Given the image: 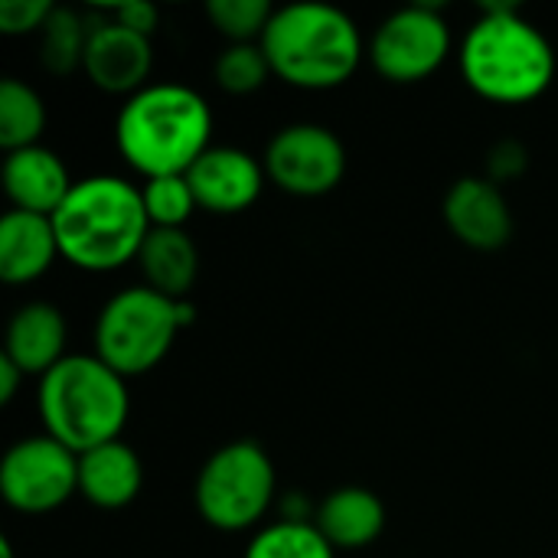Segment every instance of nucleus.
Here are the masks:
<instances>
[{
  "label": "nucleus",
  "mask_w": 558,
  "mask_h": 558,
  "mask_svg": "<svg viewBox=\"0 0 558 558\" xmlns=\"http://www.w3.org/2000/svg\"><path fill=\"white\" fill-rule=\"evenodd\" d=\"M111 20L121 23V26H128V29H134V33H141V36H154V29H157V23H160V13H157V7L134 0V3L114 7V10H111Z\"/></svg>",
  "instance_id": "obj_28"
},
{
  "label": "nucleus",
  "mask_w": 558,
  "mask_h": 558,
  "mask_svg": "<svg viewBox=\"0 0 558 558\" xmlns=\"http://www.w3.org/2000/svg\"><path fill=\"white\" fill-rule=\"evenodd\" d=\"M206 98L177 82H157L131 95L114 121L118 154L144 180L186 173L213 144Z\"/></svg>",
  "instance_id": "obj_2"
},
{
  "label": "nucleus",
  "mask_w": 558,
  "mask_h": 558,
  "mask_svg": "<svg viewBox=\"0 0 558 558\" xmlns=\"http://www.w3.org/2000/svg\"><path fill=\"white\" fill-rule=\"evenodd\" d=\"M445 222L451 235L474 252H497L513 235V213L504 190L487 177H461L445 196Z\"/></svg>",
  "instance_id": "obj_13"
},
{
  "label": "nucleus",
  "mask_w": 558,
  "mask_h": 558,
  "mask_svg": "<svg viewBox=\"0 0 558 558\" xmlns=\"http://www.w3.org/2000/svg\"><path fill=\"white\" fill-rule=\"evenodd\" d=\"M141 484V458L121 438L78 454V494L98 510H124L137 500Z\"/></svg>",
  "instance_id": "obj_16"
},
{
  "label": "nucleus",
  "mask_w": 558,
  "mask_h": 558,
  "mask_svg": "<svg viewBox=\"0 0 558 558\" xmlns=\"http://www.w3.org/2000/svg\"><path fill=\"white\" fill-rule=\"evenodd\" d=\"M141 199L150 219V229H183L190 222V216L199 209L193 186L186 180V173L180 177H154L144 180L141 186Z\"/></svg>",
  "instance_id": "obj_24"
},
{
  "label": "nucleus",
  "mask_w": 558,
  "mask_h": 558,
  "mask_svg": "<svg viewBox=\"0 0 558 558\" xmlns=\"http://www.w3.org/2000/svg\"><path fill=\"white\" fill-rule=\"evenodd\" d=\"M186 180L199 209L216 216H235L255 206L265 190V163L242 147H209L190 170Z\"/></svg>",
  "instance_id": "obj_12"
},
{
  "label": "nucleus",
  "mask_w": 558,
  "mask_h": 558,
  "mask_svg": "<svg viewBox=\"0 0 558 558\" xmlns=\"http://www.w3.org/2000/svg\"><path fill=\"white\" fill-rule=\"evenodd\" d=\"M451 56V26L438 7L415 3L386 16L369 39L373 69L396 85H415L435 75Z\"/></svg>",
  "instance_id": "obj_9"
},
{
  "label": "nucleus",
  "mask_w": 558,
  "mask_h": 558,
  "mask_svg": "<svg viewBox=\"0 0 558 558\" xmlns=\"http://www.w3.org/2000/svg\"><path fill=\"white\" fill-rule=\"evenodd\" d=\"M36 409L49 438L85 454L121 438L131 412L128 379L95 353L65 356L39 379Z\"/></svg>",
  "instance_id": "obj_5"
},
{
  "label": "nucleus",
  "mask_w": 558,
  "mask_h": 558,
  "mask_svg": "<svg viewBox=\"0 0 558 558\" xmlns=\"http://www.w3.org/2000/svg\"><path fill=\"white\" fill-rule=\"evenodd\" d=\"M59 255V239L49 216L10 209L0 219V278L7 284H29L43 278Z\"/></svg>",
  "instance_id": "obj_17"
},
{
  "label": "nucleus",
  "mask_w": 558,
  "mask_h": 558,
  "mask_svg": "<svg viewBox=\"0 0 558 558\" xmlns=\"http://www.w3.org/2000/svg\"><path fill=\"white\" fill-rule=\"evenodd\" d=\"M213 75H216V85L226 95H252L275 72H271V62H268L262 43H229L219 52V59L213 65Z\"/></svg>",
  "instance_id": "obj_23"
},
{
  "label": "nucleus",
  "mask_w": 558,
  "mask_h": 558,
  "mask_svg": "<svg viewBox=\"0 0 558 558\" xmlns=\"http://www.w3.org/2000/svg\"><path fill=\"white\" fill-rule=\"evenodd\" d=\"M144 284L163 298L186 301L199 275V252L186 229H150L137 255Z\"/></svg>",
  "instance_id": "obj_19"
},
{
  "label": "nucleus",
  "mask_w": 558,
  "mask_h": 558,
  "mask_svg": "<svg viewBox=\"0 0 558 558\" xmlns=\"http://www.w3.org/2000/svg\"><path fill=\"white\" fill-rule=\"evenodd\" d=\"M72 177L56 150L49 147H23L3 157V193L13 209L36 213V216H56L65 196L72 193Z\"/></svg>",
  "instance_id": "obj_14"
},
{
  "label": "nucleus",
  "mask_w": 558,
  "mask_h": 558,
  "mask_svg": "<svg viewBox=\"0 0 558 558\" xmlns=\"http://www.w3.org/2000/svg\"><path fill=\"white\" fill-rule=\"evenodd\" d=\"M52 0H0V33L3 36H26L39 33L52 16Z\"/></svg>",
  "instance_id": "obj_26"
},
{
  "label": "nucleus",
  "mask_w": 558,
  "mask_h": 558,
  "mask_svg": "<svg viewBox=\"0 0 558 558\" xmlns=\"http://www.w3.org/2000/svg\"><path fill=\"white\" fill-rule=\"evenodd\" d=\"M275 464L258 441L239 438L206 458L196 474L193 500L206 526L245 533L262 523L275 504Z\"/></svg>",
  "instance_id": "obj_7"
},
{
  "label": "nucleus",
  "mask_w": 558,
  "mask_h": 558,
  "mask_svg": "<svg viewBox=\"0 0 558 558\" xmlns=\"http://www.w3.org/2000/svg\"><path fill=\"white\" fill-rule=\"evenodd\" d=\"M65 317L56 304L29 301L23 304L3 337V356L16 363L26 376H46L56 363L65 360Z\"/></svg>",
  "instance_id": "obj_15"
},
{
  "label": "nucleus",
  "mask_w": 558,
  "mask_h": 558,
  "mask_svg": "<svg viewBox=\"0 0 558 558\" xmlns=\"http://www.w3.org/2000/svg\"><path fill=\"white\" fill-rule=\"evenodd\" d=\"M245 558H337V549L324 539L314 520H278L252 536Z\"/></svg>",
  "instance_id": "obj_22"
},
{
  "label": "nucleus",
  "mask_w": 558,
  "mask_h": 558,
  "mask_svg": "<svg viewBox=\"0 0 558 558\" xmlns=\"http://www.w3.org/2000/svg\"><path fill=\"white\" fill-rule=\"evenodd\" d=\"M461 78L494 105H526L556 78V49L513 3H490L458 49Z\"/></svg>",
  "instance_id": "obj_1"
},
{
  "label": "nucleus",
  "mask_w": 558,
  "mask_h": 558,
  "mask_svg": "<svg viewBox=\"0 0 558 558\" xmlns=\"http://www.w3.org/2000/svg\"><path fill=\"white\" fill-rule=\"evenodd\" d=\"M59 255L78 271L105 275L137 262L150 232L141 186L124 177L98 173L72 186L52 216Z\"/></svg>",
  "instance_id": "obj_3"
},
{
  "label": "nucleus",
  "mask_w": 558,
  "mask_h": 558,
  "mask_svg": "<svg viewBox=\"0 0 558 558\" xmlns=\"http://www.w3.org/2000/svg\"><path fill=\"white\" fill-rule=\"evenodd\" d=\"M0 494L16 513H52L78 494V454L46 432L20 438L0 461Z\"/></svg>",
  "instance_id": "obj_8"
},
{
  "label": "nucleus",
  "mask_w": 558,
  "mask_h": 558,
  "mask_svg": "<svg viewBox=\"0 0 558 558\" xmlns=\"http://www.w3.org/2000/svg\"><path fill=\"white\" fill-rule=\"evenodd\" d=\"M0 558H16L13 556V546L7 539H0Z\"/></svg>",
  "instance_id": "obj_30"
},
{
  "label": "nucleus",
  "mask_w": 558,
  "mask_h": 558,
  "mask_svg": "<svg viewBox=\"0 0 558 558\" xmlns=\"http://www.w3.org/2000/svg\"><path fill=\"white\" fill-rule=\"evenodd\" d=\"M88 36H92V23L82 13H75L69 7H56L52 16L46 20V26L39 29L43 69L52 75H72L75 69H82Z\"/></svg>",
  "instance_id": "obj_20"
},
{
  "label": "nucleus",
  "mask_w": 558,
  "mask_h": 558,
  "mask_svg": "<svg viewBox=\"0 0 558 558\" xmlns=\"http://www.w3.org/2000/svg\"><path fill=\"white\" fill-rule=\"evenodd\" d=\"M46 131V105L26 82L3 78L0 82V147L7 154L39 144Z\"/></svg>",
  "instance_id": "obj_21"
},
{
  "label": "nucleus",
  "mask_w": 558,
  "mask_h": 558,
  "mask_svg": "<svg viewBox=\"0 0 558 558\" xmlns=\"http://www.w3.org/2000/svg\"><path fill=\"white\" fill-rule=\"evenodd\" d=\"M206 16L229 43H262L275 10L268 0H209Z\"/></svg>",
  "instance_id": "obj_25"
},
{
  "label": "nucleus",
  "mask_w": 558,
  "mask_h": 558,
  "mask_svg": "<svg viewBox=\"0 0 558 558\" xmlns=\"http://www.w3.org/2000/svg\"><path fill=\"white\" fill-rule=\"evenodd\" d=\"M314 526L324 533V539L340 549H366L379 539L386 526V507L383 500L366 487H340L330 490L317 513Z\"/></svg>",
  "instance_id": "obj_18"
},
{
  "label": "nucleus",
  "mask_w": 558,
  "mask_h": 558,
  "mask_svg": "<svg viewBox=\"0 0 558 558\" xmlns=\"http://www.w3.org/2000/svg\"><path fill=\"white\" fill-rule=\"evenodd\" d=\"M193 320L186 301L163 298L147 284L118 291L95 320V356L124 379L144 376L163 363L180 327Z\"/></svg>",
  "instance_id": "obj_6"
},
{
  "label": "nucleus",
  "mask_w": 558,
  "mask_h": 558,
  "mask_svg": "<svg viewBox=\"0 0 558 558\" xmlns=\"http://www.w3.org/2000/svg\"><path fill=\"white\" fill-rule=\"evenodd\" d=\"M526 167H530V150L520 141H500L487 154V180H494L497 186L517 180L520 173H526Z\"/></svg>",
  "instance_id": "obj_27"
},
{
  "label": "nucleus",
  "mask_w": 558,
  "mask_h": 558,
  "mask_svg": "<svg viewBox=\"0 0 558 558\" xmlns=\"http://www.w3.org/2000/svg\"><path fill=\"white\" fill-rule=\"evenodd\" d=\"M23 379H26V373L0 353V405H10L13 402V396H16V389H20Z\"/></svg>",
  "instance_id": "obj_29"
},
{
  "label": "nucleus",
  "mask_w": 558,
  "mask_h": 558,
  "mask_svg": "<svg viewBox=\"0 0 558 558\" xmlns=\"http://www.w3.org/2000/svg\"><path fill=\"white\" fill-rule=\"evenodd\" d=\"M154 69V46L150 36H141L114 20H98L92 23L88 49L82 72L88 82L108 95H137L147 88Z\"/></svg>",
  "instance_id": "obj_11"
},
{
  "label": "nucleus",
  "mask_w": 558,
  "mask_h": 558,
  "mask_svg": "<svg viewBox=\"0 0 558 558\" xmlns=\"http://www.w3.org/2000/svg\"><path fill=\"white\" fill-rule=\"evenodd\" d=\"M265 173L281 193L314 199L327 196L340 186L347 173V147L343 141L314 121L281 128L265 147Z\"/></svg>",
  "instance_id": "obj_10"
},
{
  "label": "nucleus",
  "mask_w": 558,
  "mask_h": 558,
  "mask_svg": "<svg viewBox=\"0 0 558 558\" xmlns=\"http://www.w3.org/2000/svg\"><path fill=\"white\" fill-rule=\"evenodd\" d=\"M262 49L281 82L304 92H327L360 69L363 36L340 7L288 3L275 10Z\"/></svg>",
  "instance_id": "obj_4"
}]
</instances>
